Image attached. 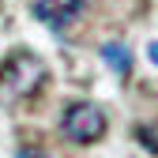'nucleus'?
I'll return each mask as SVG.
<instances>
[{
	"label": "nucleus",
	"mask_w": 158,
	"mask_h": 158,
	"mask_svg": "<svg viewBox=\"0 0 158 158\" xmlns=\"http://www.w3.org/2000/svg\"><path fill=\"white\" fill-rule=\"evenodd\" d=\"M45 83V64L34 53H11L0 64V106H15Z\"/></svg>",
	"instance_id": "obj_1"
},
{
	"label": "nucleus",
	"mask_w": 158,
	"mask_h": 158,
	"mask_svg": "<svg viewBox=\"0 0 158 158\" xmlns=\"http://www.w3.org/2000/svg\"><path fill=\"white\" fill-rule=\"evenodd\" d=\"M60 132L72 143H98L106 135V113L94 102H72L60 117Z\"/></svg>",
	"instance_id": "obj_2"
},
{
	"label": "nucleus",
	"mask_w": 158,
	"mask_h": 158,
	"mask_svg": "<svg viewBox=\"0 0 158 158\" xmlns=\"http://www.w3.org/2000/svg\"><path fill=\"white\" fill-rule=\"evenodd\" d=\"M87 0H34V15L49 27H68L72 19L83 11Z\"/></svg>",
	"instance_id": "obj_3"
},
{
	"label": "nucleus",
	"mask_w": 158,
	"mask_h": 158,
	"mask_svg": "<svg viewBox=\"0 0 158 158\" xmlns=\"http://www.w3.org/2000/svg\"><path fill=\"white\" fill-rule=\"evenodd\" d=\"M102 60H106L109 72H117L121 79L132 72V53H128L124 42H106V45H102Z\"/></svg>",
	"instance_id": "obj_4"
},
{
	"label": "nucleus",
	"mask_w": 158,
	"mask_h": 158,
	"mask_svg": "<svg viewBox=\"0 0 158 158\" xmlns=\"http://www.w3.org/2000/svg\"><path fill=\"white\" fill-rule=\"evenodd\" d=\"M147 56H151V60L158 64V42H151V45H147Z\"/></svg>",
	"instance_id": "obj_5"
},
{
	"label": "nucleus",
	"mask_w": 158,
	"mask_h": 158,
	"mask_svg": "<svg viewBox=\"0 0 158 158\" xmlns=\"http://www.w3.org/2000/svg\"><path fill=\"white\" fill-rule=\"evenodd\" d=\"M19 158H42V154H38V151H23V154H19Z\"/></svg>",
	"instance_id": "obj_6"
}]
</instances>
